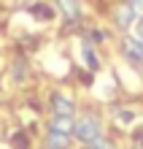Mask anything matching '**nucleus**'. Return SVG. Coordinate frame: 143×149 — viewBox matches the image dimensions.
<instances>
[{"mask_svg":"<svg viewBox=\"0 0 143 149\" xmlns=\"http://www.w3.org/2000/svg\"><path fill=\"white\" fill-rule=\"evenodd\" d=\"M76 136L81 138V141H95L97 136H100V122H97V117H92V114H86V117H81L76 122Z\"/></svg>","mask_w":143,"mask_h":149,"instance_id":"nucleus-1","label":"nucleus"},{"mask_svg":"<svg viewBox=\"0 0 143 149\" xmlns=\"http://www.w3.org/2000/svg\"><path fill=\"white\" fill-rule=\"evenodd\" d=\"M51 109H54V114H59V117H73V100L65 98L62 92L51 95Z\"/></svg>","mask_w":143,"mask_h":149,"instance_id":"nucleus-2","label":"nucleus"},{"mask_svg":"<svg viewBox=\"0 0 143 149\" xmlns=\"http://www.w3.org/2000/svg\"><path fill=\"white\" fill-rule=\"evenodd\" d=\"M51 130H54V133H62V136H73L76 133V122H73V117H59V114H54Z\"/></svg>","mask_w":143,"mask_h":149,"instance_id":"nucleus-3","label":"nucleus"},{"mask_svg":"<svg viewBox=\"0 0 143 149\" xmlns=\"http://www.w3.org/2000/svg\"><path fill=\"white\" fill-rule=\"evenodd\" d=\"M124 52H127L130 60H143V41L140 38H124Z\"/></svg>","mask_w":143,"mask_h":149,"instance_id":"nucleus-4","label":"nucleus"},{"mask_svg":"<svg viewBox=\"0 0 143 149\" xmlns=\"http://www.w3.org/2000/svg\"><path fill=\"white\" fill-rule=\"evenodd\" d=\"M59 6H62V14L68 16V22H78V16H81L78 0H59Z\"/></svg>","mask_w":143,"mask_h":149,"instance_id":"nucleus-5","label":"nucleus"},{"mask_svg":"<svg viewBox=\"0 0 143 149\" xmlns=\"http://www.w3.org/2000/svg\"><path fill=\"white\" fill-rule=\"evenodd\" d=\"M132 16H135V14H132V8L130 6H122V8H116V16H113V19H116V24H119L122 30H127L130 24H132Z\"/></svg>","mask_w":143,"mask_h":149,"instance_id":"nucleus-6","label":"nucleus"},{"mask_svg":"<svg viewBox=\"0 0 143 149\" xmlns=\"http://www.w3.org/2000/svg\"><path fill=\"white\" fill-rule=\"evenodd\" d=\"M68 136L62 133H54V130H49V138H46V149H68Z\"/></svg>","mask_w":143,"mask_h":149,"instance_id":"nucleus-7","label":"nucleus"},{"mask_svg":"<svg viewBox=\"0 0 143 149\" xmlns=\"http://www.w3.org/2000/svg\"><path fill=\"white\" fill-rule=\"evenodd\" d=\"M30 14L35 16V19H41V22H46V19H51V16H54V11H51L49 6H43V3L30 6Z\"/></svg>","mask_w":143,"mask_h":149,"instance_id":"nucleus-8","label":"nucleus"},{"mask_svg":"<svg viewBox=\"0 0 143 149\" xmlns=\"http://www.w3.org/2000/svg\"><path fill=\"white\" fill-rule=\"evenodd\" d=\"M84 60H86V65L92 68V71H97V68H100V60H97V54L92 52V46H89V43L84 46Z\"/></svg>","mask_w":143,"mask_h":149,"instance_id":"nucleus-9","label":"nucleus"},{"mask_svg":"<svg viewBox=\"0 0 143 149\" xmlns=\"http://www.w3.org/2000/svg\"><path fill=\"white\" fill-rule=\"evenodd\" d=\"M11 146L14 149H30V141H27V136H24V133H14L11 136Z\"/></svg>","mask_w":143,"mask_h":149,"instance_id":"nucleus-10","label":"nucleus"},{"mask_svg":"<svg viewBox=\"0 0 143 149\" xmlns=\"http://www.w3.org/2000/svg\"><path fill=\"white\" fill-rule=\"evenodd\" d=\"M14 79H16V81H22V79H24V63H22V60H16V63H14Z\"/></svg>","mask_w":143,"mask_h":149,"instance_id":"nucleus-11","label":"nucleus"},{"mask_svg":"<svg viewBox=\"0 0 143 149\" xmlns=\"http://www.w3.org/2000/svg\"><path fill=\"white\" fill-rule=\"evenodd\" d=\"M127 6L132 8V14H138V16H143V0H127Z\"/></svg>","mask_w":143,"mask_h":149,"instance_id":"nucleus-12","label":"nucleus"},{"mask_svg":"<svg viewBox=\"0 0 143 149\" xmlns=\"http://www.w3.org/2000/svg\"><path fill=\"white\" fill-rule=\"evenodd\" d=\"M116 117H119V122H122V125H127V122H132V117H135V114H132V111H119Z\"/></svg>","mask_w":143,"mask_h":149,"instance_id":"nucleus-13","label":"nucleus"},{"mask_svg":"<svg viewBox=\"0 0 143 149\" xmlns=\"http://www.w3.org/2000/svg\"><path fill=\"white\" fill-rule=\"evenodd\" d=\"M89 38H92V41H103L105 36H103V33H100V30H92V36H89Z\"/></svg>","mask_w":143,"mask_h":149,"instance_id":"nucleus-14","label":"nucleus"},{"mask_svg":"<svg viewBox=\"0 0 143 149\" xmlns=\"http://www.w3.org/2000/svg\"><path fill=\"white\" fill-rule=\"evenodd\" d=\"M138 38H140V41H143V19H140V22H138Z\"/></svg>","mask_w":143,"mask_h":149,"instance_id":"nucleus-15","label":"nucleus"},{"mask_svg":"<svg viewBox=\"0 0 143 149\" xmlns=\"http://www.w3.org/2000/svg\"><path fill=\"white\" fill-rule=\"evenodd\" d=\"M135 141H140V144H143V130H138V133H135Z\"/></svg>","mask_w":143,"mask_h":149,"instance_id":"nucleus-16","label":"nucleus"},{"mask_svg":"<svg viewBox=\"0 0 143 149\" xmlns=\"http://www.w3.org/2000/svg\"><path fill=\"white\" fill-rule=\"evenodd\" d=\"M108 149H113V146H108Z\"/></svg>","mask_w":143,"mask_h":149,"instance_id":"nucleus-17","label":"nucleus"}]
</instances>
